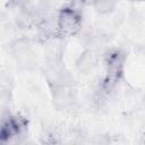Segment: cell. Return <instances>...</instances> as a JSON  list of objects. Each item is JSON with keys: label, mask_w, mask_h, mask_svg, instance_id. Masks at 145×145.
I'll return each instance as SVG.
<instances>
[{"label": "cell", "mask_w": 145, "mask_h": 145, "mask_svg": "<svg viewBox=\"0 0 145 145\" xmlns=\"http://www.w3.org/2000/svg\"><path fill=\"white\" fill-rule=\"evenodd\" d=\"M126 54L120 49H112L104 57V77L102 80V91L110 92L121 80L125 70Z\"/></svg>", "instance_id": "1"}, {"label": "cell", "mask_w": 145, "mask_h": 145, "mask_svg": "<svg viewBox=\"0 0 145 145\" xmlns=\"http://www.w3.org/2000/svg\"><path fill=\"white\" fill-rule=\"evenodd\" d=\"M56 24L57 35L62 37L76 35L82 27V15L76 3H70L60 8L56 17Z\"/></svg>", "instance_id": "2"}, {"label": "cell", "mask_w": 145, "mask_h": 145, "mask_svg": "<svg viewBox=\"0 0 145 145\" xmlns=\"http://www.w3.org/2000/svg\"><path fill=\"white\" fill-rule=\"evenodd\" d=\"M28 121L18 114H8L2 118L0 140L1 145H9L20 138L27 129Z\"/></svg>", "instance_id": "3"}, {"label": "cell", "mask_w": 145, "mask_h": 145, "mask_svg": "<svg viewBox=\"0 0 145 145\" xmlns=\"http://www.w3.org/2000/svg\"><path fill=\"white\" fill-rule=\"evenodd\" d=\"M50 89H51L53 105L59 110H67L71 108L77 100L75 85L58 86V87H52Z\"/></svg>", "instance_id": "4"}, {"label": "cell", "mask_w": 145, "mask_h": 145, "mask_svg": "<svg viewBox=\"0 0 145 145\" xmlns=\"http://www.w3.org/2000/svg\"><path fill=\"white\" fill-rule=\"evenodd\" d=\"M97 60V54L93 50H86L79 56L76 62V68L80 74H88L96 67Z\"/></svg>", "instance_id": "5"}, {"label": "cell", "mask_w": 145, "mask_h": 145, "mask_svg": "<svg viewBox=\"0 0 145 145\" xmlns=\"http://www.w3.org/2000/svg\"><path fill=\"white\" fill-rule=\"evenodd\" d=\"M12 49H14V56L17 58V60L25 61V62L29 61L32 57V50L28 43L23 41H17L16 44H14Z\"/></svg>", "instance_id": "6"}, {"label": "cell", "mask_w": 145, "mask_h": 145, "mask_svg": "<svg viewBox=\"0 0 145 145\" xmlns=\"http://www.w3.org/2000/svg\"><path fill=\"white\" fill-rule=\"evenodd\" d=\"M94 7L95 9L101 12V14H109L111 12L114 7H116V2L113 1H109V0H103V1H96L94 2Z\"/></svg>", "instance_id": "7"}, {"label": "cell", "mask_w": 145, "mask_h": 145, "mask_svg": "<svg viewBox=\"0 0 145 145\" xmlns=\"http://www.w3.org/2000/svg\"><path fill=\"white\" fill-rule=\"evenodd\" d=\"M42 145H65V144L56 138H48L45 142H43Z\"/></svg>", "instance_id": "8"}, {"label": "cell", "mask_w": 145, "mask_h": 145, "mask_svg": "<svg viewBox=\"0 0 145 145\" xmlns=\"http://www.w3.org/2000/svg\"><path fill=\"white\" fill-rule=\"evenodd\" d=\"M9 145H35V144L32 143L31 140L25 139V138H20V139L16 140V142H14V143H11V144H9Z\"/></svg>", "instance_id": "9"}, {"label": "cell", "mask_w": 145, "mask_h": 145, "mask_svg": "<svg viewBox=\"0 0 145 145\" xmlns=\"http://www.w3.org/2000/svg\"><path fill=\"white\" fill-rule=\"evenodd\" d=\"M142 145H145V134L143 135V138H142V143H140Z\"/></svg>", "instance_id": "10"}]
</instances>
